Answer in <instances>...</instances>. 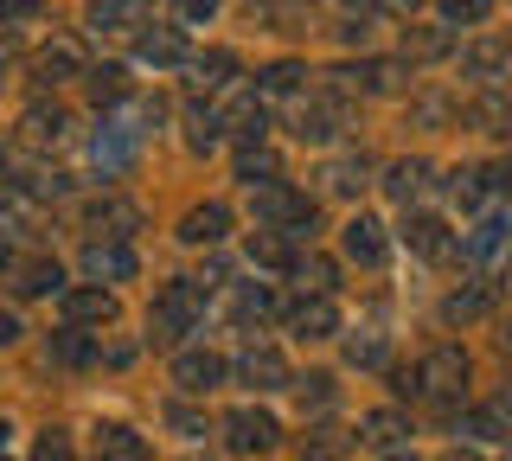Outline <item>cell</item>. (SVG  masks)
I'll use <instances>...</instances> for the list:
<instances>
[{
    "mask_svg": "<svg viewBox=\"0 0 512 461\" xmlns=\"http://www.w3.org/2000/svg\"><path fill=\"white\" fill-rule=\"evenodd\" d=\"M404 244H410V257H429V263H442L448 250H455V237H448V225L436 212H410V225H404Z\"/></svg>",
    "mask_w": 512,
    "mask_h": 461,
    "instance_id": "obj_22",
    "label": "cell"
},
{
    "mask_svg": "<svg viewBox=\"0 0 512 461\" xmlns=\"http://www.w3.org/2000/svg\"><path fill=\"white\" fill-rule=\"evenodd\" d=\"M365 154H340V161H327V173H320V180H327V193H340V199H352L365 186Z\"/></svg>",
    "mask_w": 512,
    "mask_h": 461,
    "instance_id": "obj_34",
    "label": "cell"
},
{
    "mask_svg": "<svg viewBox=\"0 0 512 461\" xmlns=\"http://www.w3.org/2000/svg\"><path fill=\"white\" fill-rule=\"evenodd\" d=\"M442 461H487V455H480V449H448Z\"/></svg>",
    "mask_w": 512,
    "mask_h": 461,
    "instance_id": "obj_55",
    "label": "cell"
},
{
    "mask_svg": "<svg viewBox=\"0 0 512 461\" xmlns=\"http://www.w3.org/2000/svg\"><path fill=\"white\" fill-rule=\"evenodd\" d=\"M410 116H416V122H448V116H455V103H448L442 90H423V97L410 103Z\"/></svg>",
    "mask_w": 512,
    "mask_h": 461,
    "instance_id": "obj_45",
    "label": "cell"
},
{
    "mask_svg": "<svg viewBox=\"0 0 512 461\" xmlns=\"http://www.w3.org/2000/svg\"><path fill=\"white\" fill-rule=\"evenodd\" d=\"M295 404H301V410H327V404H333V378H327V372L295 378Z\"/></svg>",
    "mask_w": 512,
    "mask_h": 461,
    "instance_id": "obj_41",
    "label": "cell"
},
{
    "mask_svg": "<svg viewBox=\"0 0 512 461\" xmlns=\"http://www.w3.org/2000/svg\"><path fill=\"white\" fill-rule=\"evenodd\" d=\"M84 84H90V97H96V103H122V97H128V71H122V65H103V71H90Z\"/></svg>",
    "mask_w": 512,
    "mask_h": 461,
    "instance_id": "obj_39",
    "label": "cell"
},
{
    "mask_svg": "<svg viewBox=\"0 0 512 461\" xmlns=\"http://www.w3.org/2000/svg\"><path fill=\"white\" fill-rule=\"evenodd\" d=\"M224 231H231V205H224V199H205V205H192V212L180 218V244H192V250L218 244Z\"/></svg>",
    "mask_w": 512,
    "mask_h": 461,
    "instance_id": "obj_21",
    "label": "cell"
},
{
    "mask_svg": "<svg viewBox=\"0 0 512 461\" xmlns=\"http://www.w3.org/2000/svg\"><path fill=\"white\" fill-rule=\"evenodd\" d=\"M32 461H77L71 455V436H64V429H45L39 449H32Z\"/></svg>",
    "mask_w": 512,
    "mask_h": 461,
    "instance_id": "obj_47",
    "label": "cell"
},
{
    "mask_svg": "<svg viewBox=\"0 0 512 461\" xmlns=\"http://www.w3.org/2000/svg\"><path fill=\"white\" fill-rule=\"evenodd\" d=\"M500 417H506V410H500ZM500 417H493V410H474V417H468V436H493Z\"/></svg>",
    "mask_w": 512,
    "mask_h": 461,
    "instance_id": "obj_50",
    "label": "cell"
},
{
    "mask_svg": "<svg viewBox=\"0 0 512 461\" xmlns=\"http://www.w3.org/2000/svg\"><path fill=\"white\" fill-rule=\"evenodd\" d=\"M359 442L378 449V455H397L410 442V417H404V410H365V417H359Z\"/></svg>",
    "mask_w": 512,
    "mask_h": 461,
    "instance_id": "obj_20",
    "label": "cell"
},
{
    "mask_svg": "<svg viewBox=\"0 0 512 461\" xmlns=\"http://www.w3.org/2000/svg\"><path fill=\"white\" fill-rule=\"evenodd\" d=\"M224 116V129H231L237 141H263V122H269V109H263V90H244V97H231L218 109Z\"/></svg>",
    "mask_w": 512,
    "mask_h": 461,
    "instance_id": "obj_25",
    "label": "cell"
},
{
    "mask_svg": "<svg viewBox=\"0 0 512 461\" xmlns=\"http://www.w3.org/2000/svg\"><path fill=\"white\" fill-rule=\"evenodd\" d=\"M391 461H410V455H391Z\"/></svg>",
    "mask_w": 512,
    "mask_h": 461,
    "instance_id": "obj_61",
    "label": "cell"
},
{
    "mask_svg": "<svg viewBox=\"0 0 512 461\" xmlns=\"http://www.w3.org/2000/svg\"><path fill=\"white\" fill-rule=\"evenodd\" d=\"M13 65H20V39H0V84H7V77H13Z\"/></svg>",
    "mask_w": 512,
    "mask_h": 461,
    "instance_id": "obj_49",
    "label": "cell"
},
{
    "mask_svg": "<svg viewBox=\"0 0 512 461\" xmlns=\"http://www.w3.org/2000/svg\"><path fill=\"white\" fill-rule=\"evenodd\" d=\"M96 461H154V449L128 423H103L96 429Z\"/></svg>",
    "mask_w": 512,
    "mask_h": 461,
    "instance_id": "obj_27",
    "label": "cell"
},
{
    "mask_svg": "<svg viewBox=\"0 0 512 461\" xmlns=\"http://www.w3.org/2000/svg\"><path fill=\"white\" fill-rule=\"evenodd\" d=\"M340 244H346V257L359 263V269H378L384 257H391V237H384V225H378L372 212H352L346 231H340Z\"/></svg>",
    "mask_w": 512,
    "mask_h": 461,
    "instance_id": "obj_9",
    "label": "cell"
},
{
    "mask_svg": "<svg viewBox=\"0 0 512 461\" xmlns=\"http://www.w3.org/2000/svg\"><path fill=\"white\" fill-rule=\"evenodd\" d=\"M84 225L96 237H122V244H128V231H141V205L122 199V193H103V199L84 205Z\"/></svg>",
    "mask_w": 512,
    "mask_h": 461,
    "instance_id": "obj_11",
    "label": "cell"
},
{
    "mask_svg": "<svg viewBox=\"0 0 512 461\" xmlns=\"http://www.w3.org/2000/svg\"><path fill=\"white\" fill-rule=\"evenodd\" d=\"M455 52V33H448V26H404V58H448Z\"/></svg>",
    "mask_w": 512,
    "mask_h": 461,
    "instance_id": "obj_30",
    "label": "cell"
},
{
    "mask_svg": "<svg viewBox=\"0 0 512 461\" xmlns=\"http://www.w3.org/2000/svg\"><path fill=\"white\" fill-rule=\"evenodd\" d=\"M461 385H468V353L461 346H429L410 372H397V391L416 397V404H461Z\"/></svg>",
    "mask_w": 512,
    "mask_h": 461,
    "instance_id": "obj_1",
    "label": "cell"
},
{
    "mask_svg": "<svg viewBox=\"0 0 512 461\" xmlns=\"http://www.w3.org/2000/svg\"><path fill=\"white\" fill-rule=\"evenodd\" d=\"M250 212H256V225L263 231H282L288 244H301V237L314 231V199L308 193H295V186H263V193L250 199Z\"/></svg>",
    "mask_w": 512,
    "mask_h": 461,
    "instance_id": "obj_3",
    "label": "cell"
},
{
    "mask_svg": "<svg viewBox=\"0 0 512 461\" xmlns=\"http://www.w3.org/2000/svg\"><path fill=\"white\" fill-rule=\"evenodd\" d=\"M237 378H244V385H256V391H282V385H295V378H288V359H282L269 340H250L244 353H237Z\"/></svg>",
    "mask_w": 512,
    "mask_h": 461,
    "instance_id": "obj_7",
    "label": "cell"
},
{
    "mask_svg": "<svg viewBox=\"0 0 512 461\" xmlns=\"http://www.w3.org/2000/svg\"><path fill=\"white\" fill-rule=\"evenodd\" d=\"M77 77H90L84 45H77V39H52V45H39V58H32V84H39V90L77 84Z\"/></svg>",
    "mask_w": 512,
    "mask_h": 461,
    "instance_id": "obj_6",
    "label": "cell"
},
{
    "mask_svg": "<svg viewBox=\"0 0 512 461\" xmlns=\"http://www.w3.org/2000/svg\"><path fill=\"white\" fill-rule=\"evenodd\" d=\"M282 442V423L269 417V410H231V417H224V449L231 455H269Z\"/></svg>",
    "mask_w": 512,
    "mask_h": 461,
    "instance_id": "obj_5",
    "label": "cell"
},
{
    "mask_svg": "<svg viewBox=\"0 0 512 461\" xmlns=\"http://www.w3.org/2000/svg\"><path fill=\"white\" fill-rule=\"evenodd\" d=\"M404 71L397 58H365L359 71H333V90H365V97H391V90H404Z\"/></svg>",
    "mask_w": 512,
    "mask_h": 461,
    "instance_id": "obj_12",
    "label": "cell"
},
{
    "mask_svg": "<svg viewBox=\"0 0 512 461\" xmlns=\"http://www.w3.org/2000/svg\"><path fill=\"white\" fill-rule=\"evenodd\" d=\"M500 340H506V346H512V321H506V333H500Z\"/></svg>",
    "mask_w": 512,
    "mask_h": 461,
    "instance_id": "obj_59",
    "label": "cell"
},
{
    "mask_svg": "<svg viewBox=\"0 0 512 461\" xmlns=\"http://www.w3.org/2000/svg\"><path fill=\"white\" fill-rule=\"evenodd\" d=\"M135 58H141V65H154V71H173V65H180L186 71V33H180V26H141V33H135Z\"/></svg>",
    "mask_w": 512,
    "mask_h": 461,
    "instance_id": "obj_13",
    "label": "cell"
},
{
    "mask_svg": "<svg viewBox=\"0 0 512 461\" xmlns=\"http://www.w3.org/2000/svg\"><path fill=\"white\" fill-rule=\"evenodd\" d=\"M20 135H26V148H64V141H71V109L32 103L20 116Z\"/></svg>",
    "mask_w": 512,
    "mask_h": 461,
    "instance_id": "obj_18",
    "label": "cell"
},
{
    "mask_svg": "<svg viewBox=\"0 0 512 461\" xmlns=\"http://www.w3.org/2000/svg\"><path fill=\"white\" fill-rule=\"evenodd\" d=\"M135 148H141V135L128 129V122L116 116V122H103L96 129V141H90V161H96V173H122L128 161H135Z\"/></svg>",
    "mask_w": 512,
    "mask_h": 461,
    "instance_id": "obj_16",
    "label": "cell"
},
{
    "mask_svg": "<svg viewBox=\"0 0 512 461\" xmlns=\"http://www.w3.org/2000/svg\"><path fill=\"white\" fill-rule=\"evenodd\" d=\"M160 417H167V429H173V436H186V442H199V436H205V417H199L192 404H167Z\"/></svg>",
    "mask_w": 512,
    "mask_h": 461,
    "instance_id": "obj_43",
    "label": "cell"
},
{
    "mask_svg": "<svg viewBox=\"0 0 512 461\" xmlns=\"http://www.w3.org/2000/svg\"><path fill=\"white\" fill-rule=\"evenodd\" d=\"M493 13V0H442V20L448 26H480Z\"/></svg>",
    "mask_w": 512,
    "mask_h": 461,
    "instance_id": "obj_44",
    "label": "cell"
},
{
    "mask_svg": "<svg viewBox=\"0 0 512 461\" xmlns=\"http://www.w3.org/2000/svg\"><path fill=\"white\" fill-rule=\"evenodd\" d=\"M135 250H128L122 244V237H90V244H84V276L90 282H128V276H135Z\"/></svg>",
    "mask_w": 512,
    "mask_h": 461,
    "instance_id": "obj_10",
    "label": "cell"
},
{
    "mask_svg": "<svg viewBox=\"0 0 512 461\" xmlns=\"http://www.w3.org/2000/svg\"><path fill=\"white\" fill-rule=\"evenodd\" d=\"M237 180H244L250 193L276 186V180H282V161H276V148H263V141H244V148H237Z\"/></svg>",
    "mask_w": 512,
    "mask_h": 461,
    "instance_id": "obj_26",
    "label": "cell"
},
{
    "mask_svg": "<svg viewBox=\"0 0 512 461\" xmlns=\"http://www.w3.org/2000/svg\"><path fill=\"white\" fill-rule=\"evenodd\" d=\"M352 442H359V429H346V423H314L308 436H301V461H346Z\"/></svg>",
    "mask_w": 512,
    "mask_h": 461,
    "instance_id": "obj_23",
    "label": "cell"
},
{
    "mask_svg": "<svg viewBox=\"0 0 512 461\" xmlns=\"http://www.w3.org/2000/svg\"><path fill=\"white\" fill-rule=\"evenodd\" d=\"M282 301H276V289L269 282H237V295H231V321H244V327H256V321H269Z\"/></svg>",
    "mask_w": 512,
    "mask_h": 461,
    "instance_id": "obj_28",
    "label": "cell"
},
{
    "mask_svg": "<svg viewBox=\"0 0 512 461\" xmlns=\"http://www.w3.org/2000/svg\"><path fill=\"white\" fill-rule=\"evenodd\" d=\"M13 263V250H7V237H0V269H7Z\"/></svg>",
    "mask_w": 512,
    "mask_h": 461,
    "instance_id": "obj_57",
    "label": "cell"
},
{
    "mask_svg": "<svg viewBox=\"0 0 512 461\" xmlns=\"http://www.w3.org/2000/svg\"><path fill=\"white\" fill-rule=\"evenodd\" d=\"M173 385L192 391V397H205L212 385H224V359L218 353H180V359H173Z\"/></svg>",
    "mask_w": 512,
    "mask_h": 461,
    "instance_id": "obj_24",
    "label": "cell"
},
{
    "mask_svg": "<svg viewBox=\"0 0 512 461\" xmlns=\"http://www.w3.org/2000/svg\"><path fill=\"white\" fill-rule=\"evenodd\" d=\"M487 308H493L487 289H448V295H442V321H448V327H468V321H480Z\"/></svg>",
    "mask_w": 512,
    "mask_h": 461,
    "instance_id": "obj_32",
    "label": "cell"
},
{
    "mask_svg": "<svg viewBox=\"0 0 512 461\" xmlns=\"http://www.w3.org/2000/svg\"><path fill=\"white\" fill-rule=\"evenodd\" d=\"M13 340H20V321H13V314H7V308H0V353H7V346H13Z\"/></svg>",
    "mask_w": 512,
    "mask_h": 461,
    "instance_id": "obj_53",
    "label": "cell"
},
{
    "mask_svg": "<svg viewBox=\"0 0 512 461\" xmlns=\"http://www.w3.org/2000/svg\"><path fill=\"white\" fill-rule=\"evenodd\" d=\"M90 33H141L154 20V0H90Z\"/></svg>",
    "mask_w": 512,
    "mask_h": 461,
    "instance_id": "obj_15",
    "label": "cell"
},
{
    "mask_svg": "<svg viewBox=\"0 0 512 461\" xmlns=\"http://www.w3.org/2000/svg\"><path fill=\"white\" fill-rule=\"evenodd\" d=\"M352 365H384V333H359V340L346 346Z\"/></svg>",
    "mask_w": 512,
    "mask_h": 461,
    "instance_id": "obj_46",
    "label": "cell"
},
{
    "mask_svg": "<svg viewBox=\"0 0 512 461\" xmlns=\"http://www.w3.org/2000/svg\"><path fill=\"white\" fill-rule=\"evenodd\" d=\"M346 90H320V97H308V90H301V97H288V135L295 141H308V148H320V141H333L346 129Z\"/></svg>",
    "mask_w": 512,
    "mask_h": 461,
    "instance_id": "obj_4",
    "label": "cell"
},
{
    "mask_svg": "<svg viewBox=\"0 0 512 461\" xmlns=\"http://www.w3.org/2000/svg\"><path fill=\"white\" fill-rule=\"evenodd\" d=\"M64 321H71V327H109V321H116V295H109L103 282H90V289H64Z\"/></svg>",
    "mask_w": 512,
    "mask_h": 461,
    "instance_id": "obj_19",
    "label": "cell"
},
{
    "mask_svg": "<svg viewBox=\"0 0 512 461\" xmlns=\"http://www.w3.org/2000/svg\"><path fill=\"white\" fill-rule=\"evenodd\" d=\"M256 90H263V97H301V65H269L263 77H256Z\"/></svg>",
    "mask_w": 512,
    "mask_h": 461,
    "instance_id": "obj_38",
    "label": "cell"
},
{
    "mask_svg": "<svg viewBox=\"0 0 512 461\" xmlns=\"http://www.w3.org/2000/svg\"><path fill=\"white\" fill-rule=\"evenodd\" d=\"M500 410H506V423H512V397H506V404H500Z\"/></svg>",
    "mask_w": 512,
    "mask_h": 461,
    "instance_id": "obj_60",
    "label": "cell"
},
{
    "mask_svg": "<svg viewBox=\"0 0 512 461\" xmlns=\"http://www.w3.org/2000/svg\"><path fill=\"white\" fill-rule=\"evenodd\" d=\"M199 321H205V282H199V276L167 282V289L154 295V308H148V333H154V346H180Z\"/></svg>",
    "mask_w": 512,
    "mask_h": 461,
    "instance_id": "obj_2",
    "label": "cell"
},
{
    "mask_svg": "<svg viewBox=\"0 0 512 461\" xmlns=\"http://www.w3.org/2000/svg\"><path fill=\"white\" fill-rule=\"evenodd\" d=\"M500 237H506V218H480V225L468 231V257H493Z\"/></svg>",
    "mask_w": 512,
    "mask_h": 461,
    "instance_id": "obj_42",
    "label": "cell"
},
{
    "mask_svg": "<svg viewBox=\"0 0 512 461\" xmlns=\"http://www.w3.org/2000/svg\"><path fill=\"white\" fill-rule=\"evenodd\" d=\"M500 276H506V289H512V250H506V263H500Z\"/></svg>",
    "mask_w": 512,
    "mask_h": 461,
    "instance_id": "obj_56",
    "label": "cell"
},
{
    "mask_svg": "<svg viewBox=\"0 0 512 461\" xmlns=\"http://www.w3.org/2000/svg\"><path fill=\"white\" fill-rule=\"evenodd\" d=\"M288 333H301V340H333V333H340V308H333V295L288 301Z\"/></svg>",
    "mask_w": 512,
    "mask_h": 461,
    "instance_id": "obj_14",
    "label": "cell"
},
{
    "mask_svg": "<svg viewBox=\"0 0 512 461\" xmlns=\"http://www.w3.org/2000/svg\"><path fill=\"white\" fill-rule=\"evenodd\" d=\"M218 141H224V116H218V109H199V116H192V129H186V148L192 154H212Z\"/></svg>",
    "mask_w": 512,
    "mask_h": 461,
    "instance_id": "obj_36",
    "label": "cell"
},
{
    "mask_svg": "<svg viewBox=\"0 0 512 461\" xmlns=\"http://www.w3.org/2000/svg\"><path fill=\"white\" fill-rule=\"evenodd\" d=\"M378 7H391V13H404V20H410V13L423 7V0H378Z\"/></svg>",
    "mask_w": 512,
    "mask_h": 461,
    "instance_id": "obj_54",
    "label": "cell"
},
{
    "mask_svg": "<svg viewBox=\"0 0 512 461\" xmlns=\"http://www.w3.org/2000/svg\"><path fill=\"white\" fill-rule=\"evenodd\" d=\"M506 461H512V449H506Z\"/></svg>",
    "mask_w": 512,
    "mask_h": 461,
    "instance_id": "obj_62",
    "label": "cell"
},
{
    "mask_svg": "<svg viewBox=\"0 0 512 461\" xmlns=\"http://www.w3.org/2000/svg\"><path fill=\"white\" fill-rule=\"evenodd\" d=\"M340 39H346V45H365V39H372V20H346Z\"/></svg>",
    "mask_w": 512,
    "mask_h": 461,
    "instance_id": "obj_51",
    "label": "cell"
},
{
    "mask_svg": "<svg viewBox=\"0 0 512 461\" xmlns=\"http://www.w3.org/2000/svg\"><path fill=\"white\" fill-rule=\"evenodd\" d=\"M461 71L480 77V84H500V77H512V39H500V33L474 39L468 52H461Z\"/></svg>",
    "mask_w": 512,
    "mask_h": 461,
    "instance_id": "obj_17",
    "label": "cell"
},
{
    "mask_svg": "<svg viewBox=\"0 0 512 461\" xmlns=\"http://www.w3.org/2000/svg\"><path fill=\"white\" fill-rule=\"evenodd\" d=\"M39 13H45V0H0V26H26Z\"/></svg>",
    "mask_w": 512,
    "mask_h": 461,
    "instance_id": "obj_48",
    "label": "cell"
},
{
    "mask_svg": "<svg viewBox=\"0 0 512 461\" xmlns=\"http://www.w3.org/2000/svg\"><path fill=\"white\" fill-rule=\"evenodd\" d=\"M45 353H52L58 365H90V359H96V346H90L77 327H64V333H52V346H45Z\"/></svg>",
    "mask_w": 512,
    "mask_h": 461,
    "instance_id": "obj_37",
    "label": "cell"
},
{
    "mask_svg": "<svg viewBox=\"0 0 512 461\" xmlns=\"http://www.w3.org/2000/svg\"><path fill=\"white\" fill-rule=\"evenodd\" d=\"M237 52H224V45H212V52H192L186 58V84L199 90V97H218V90H231L237 84Z\"/></svg>",
    "mask_w": 512,
    "mask_h": 461,
    "instance_id": "obj_8",
    "label": "cell"
},
{
    "mask_svg": "<svg viewBox=\"0 0 512 461\" xmlns=\"http://www.w3.org/2000/svg\"><path fill=\"white\" fill-rule=\"evenodd\" d=\"M468 122H474L480 135H512V103L487 90V97H474V103H468Z\"/></svg>",
    "mask_w": 512,
    "mask_h": 461,
    "instance_id": "obj_33",
    "label": "cell"
},
{
    "mask_svg": "<svg viewBox=\"0 0 512 461\" xmlns=\"http://www.w3.org/2000/svg\"><path fill=\"white\" fill-rule=\"evenodd\" d=\"M295 276H301V289H314V295H327L333 282H340V269H333L327 257H295Z\"/></svg>",
    "mask_w": 512,
    "mask_h": 461,
    "instance_id": "obj_40",
    "label": "cell"
},
{
    "mask_svg": "<svg viewBox=\"0 0 512 461\" xmlns=\"http://www.w3.org/2000/svg\"><path fill=\"white\" fill-rule=\"evenodd\" d=\"M7 436H13V429H7V423H0V449H7Z\"/></svg>",
    "mask_w": 512,
    "mask_h": 461,
    "instance_id": "obj_58",
    "label": "cell"
},
{
    "mask_svg": "<svg viewBox=\"0 0 512 461\" xmlns=\"http://www.w3.org/2000/svg\"><path fill=\"white\" fill-rule=\"evenodd\" d=\"M212 7H218V0H180L186 20H212Z\"/></svg>",
    "mask_w": 512,
    "mask_h": 461,
    "instance_id": "obj_52",
    "label": "cell"
},
{
    "mask_svg": "<svg viewBox=\"0 0 512 461\" xmlns=\"http://www.w3.org/2000/svg\"><path fill=\"white\" fill-rule=\"evenodd\" d=\"M429 161H391L384 167V193H391L397 205H410V199H423V186H429Z\"/></svg>",
    "mask_w": 512,
    "mask_h": 461,
    "instance_id": "obj_29",
    "label": "cell"
},
{
    "mask_svg": "<svg viewBox=\"0 0 512 461\" xmlns=\"http://www.w3.org/2000/svg\"><path fill=\"white\" fill-rule=\"evenodd\" d=\"M26 301H39V295H64V269L52 263V257H32L26 269H20V282H13Z\"/></svg>",
    "mask_w": 512,
    "mask_h": 461,
    "instance_id": "obj_31",
    "label": "cell"
},
{
    "mask_svg": "<svg viewBox=\"0 0 512 461\" xmlns=\"http://www.w3.org/2000/svg\"><path fill=\"white\" fill-rule=\"evenodd\" d=\"M250 263H263V269H295V250H288L282 231H256V237H250Z\"/></svg>",
    "mask_w": 512,
    "mask_h": 461,
    "instance_id": "obj_35",
    "label": "cell"
}]
</instances>
